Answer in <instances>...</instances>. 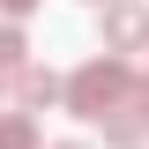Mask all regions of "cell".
<instances>
[{"label":"cell","instance_id":"3","mask_svg":"<svg viewBox=\"0 0 149 149\" xmlns=\"http://www.w3.org/2000/svg\"><path fill=\"white\" fill-rule=\"evenodd\" d=\"M97 127H104V142H112V149H142V134H149V82H134V90L119 97Z\"/></svg>","mask_w":149,"mask_h":149},{"label":"cell","instance_id":"8","mask_svg":"<svg viewBox=\"0 0 149 149\" xmlns=\"http://www.w3.org/2000/svg\"><path fill=\"white\" fill-rule=\"evenodd\" d=\"M52 149H82V142H52Z\"/></svg>","mask_w":149,"mask_h":149},{"label":"cell","instance_id":"5","mask_svg":"<svg viewBox=\"0 0 149 149\" xmlns=\"http://www.w3.org/2000/svg\"><path fill=\"white\" fill-rule=\"evenodd\" d=\"M0 149H37V119L30 112H0Z\"/></svg>","mask_w":149,"mask_h":149},{"label":"cell","instance_id":"2","mask_svg":"<svg viewBox=\"0 0 149 149\" xmlns=\"http://www.w3.org/2000/svg\"><path fill=\"white\" fill-rule=\"evenodd\" d=\"M97 37H104V52H142V45H149V8H142V0H104Z\"/></svg>","mask_w":149,"mask_h":149},{"label":"cell","instance_id":"1","mask_svg":"<svg viewBox=\"0 0 149 149\" xmlns=\"http://www.w3.org/2000/svg\"><path fill=\"white\" fill-rule=\"evenodd\" d=\"M127 90H134V67H127L119 52H97V60H82V67L67 74V112L97 127V119H104V112L119 104Z\"/></svg>","mask_w":149,"mask_h":149},{"label":"cell","instance_id":"6","mask_svg":"<svg viewBox=\"0 0 149 149\" xmlns=\"http://www.w3.org/2000/svg\"><path fill=\"white\" fill-rule=\"evenodd\" d=\"M22 52H30V45H22V30H15V22H0V74H15Z\"/></svg>","mask_w":149,"mask_h":149},{"label":"cell","instance_id":"4","mask_svg":"<svg viewBox=\"0 0 149 149\" xmlns=\"http://www.w3.org/2000/svg\"><path fill=\"white\" fill-rule=\"evenodd\" d=\"M60 97H67V82H60L52 67H37V60L15 67V104L22 112H45V104H60Z\"/></svg>","mask_w":149,"mask_h":149},{"label":"cell","instance_id":"9","mask_svg":"<svg viewBox=\"0 0 149 149\" xmlns=\"http://www.w3.org/2000/svg\"><path fill=\"white\" fill-rule=\"evenodd\" d=\"M97 8H104V0H97Z\"/></svg>","mask_w":149,"mask_h":149},{"label":"cell","instance_id":"7","mask_svg":"<svg viewBox=\"0 0 149 149\" xmlns=\"http://www.w3.org/2000/svg\"><path fill=\"white\" fill-rule=\"evenodd\" d=\"M0 8H8V15H30V8H37V0H0Z\"/></svg>","mask_w":149,"mask_h":149}]
</instances>
